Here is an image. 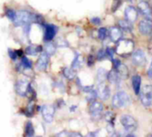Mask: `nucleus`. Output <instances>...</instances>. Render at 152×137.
<instances>
[{
  "instance_id": "7c9ffc66",
  "label": "nucleus",
  "mask_w": 152,
  "mask_h": 137,
  "mask_svg": "<svg viewBox=\"0 0 152 137\" xmlns=\"http://www.w3.org/2000/svg\"><path fill=\"white\" fill-rule=\"evenodd\" d=\"M4 13H5V16H6L11 21L13 22V21L15 20V17H16V12H15L13 9L6 8L5 11H4Z\"/></svg>"
},
{
  "instance_id": "cd10ccee",
  "label": "nucleus",
  "mask_w": 152,
  "mask_h": 137,
  "mask_svg": "<svg viewBox=\"0 0 152 137\" xmlns=\"http://www.w3.org/2000/svg\"><path fill=\"white\" fill-rule=\"evenodd\" d=\"M118 72V75L120 77V78H126L127 76H128V69L126 68V65H123L121 64L118 69H117Z\"/></svg>"
},
{
  "instance_id": "6e6552de",
  "label": "nucleus",
  "mask_w": 152,
  "mask_h": 137,
  "mask_svg": "<svg viewBox=\"0 0 152 137\" xmlns=\"http://www.w3.org/2000/svg\"><path fill=\"white\" fill-rule=\"evenodd\" d=\"M29 81L28 79H18L15 82L14 85V89H15V93L20 96V97H26L27 96V92H28V87L29 85Z\"/></svg>"
},
{
  "instance_id": "b1692460",
  "label": "nucleus",
  "mask_w": 152,
  "mask_h": 137,
  "mask_svg": "<svg viewBox=\"0 0 152 137\" xmlns=\"http://www.w3.org/2000/svg\"><path fill=\"white\" fill-rule=\"evenodd\" d=\"M107 76H108V71L105 69H99L96 73V80L98 84L100 83H104L105 80H107Z\"/></svg>"
},
{
  "instance_id": "ddd939ff",
  "label": "nucleus",
  "mask_w": 152,
  "mask_h": 137,
  "mask_svg": "<svg viewBox=\"0 0 152 137\" xmlns=\"http://www.w3.org/2000/svg\"><path fill=\"white\" fill-rule=\"evenodd\" d=\"M138 29L141 34L148 36L152 33V21L151 19H143L139 22Z\"/></svg>"
},
{
  "instance_id": "393cba45",
  "label": "nucleus",
  "mask_w": 152,
  "mask_h": 137,
  "mask_svg": "<svg viewBox=\"0 0 152 137\" xmlns=\"http://www.w3.org/2000/svg\"><path fill=\"white\" fill-rule=\"evenodd\" d=\"M35 135V129H34V126L32 124V122L30 120L27 121L25 124V127H24V136L27 137L34 136Z\"/></svg>"
},
{
  "instance_id": "c9c22d12",
  "label": "nucleus",
  "mask_w": 152,
  "mask_h": 137,
  "mask_svg": "<svg viewBox=\"0 0 152 137\" xmlns=\"http://www.w3.org/2000/svg\"><path fill=\"white\" fill-rule=\"evenodd\" d=\"M105 50H106V56L108 58H110V60H112L114 58V53H116V51H114L113 48H110V47H108Z\"/></svg>"
},
{
  "instance_id": "09e8293b",
  "label": "nucleus",
  "mask_w": 152,
  "mask_h": 137,
  "mask_svg": "<svg viewBox=\"0 0 152 137\" xmlns=\"http://www.w3.org/2000/svg\"><path fill=\"white\" fill-rule=\"evenodd\" d=\"M77 105L71 106V107H70V109H69V111H72V112H73V111H75L77 110Z\"/></svg>"
},
{
  "instance_id": "20e7f679",
  "label": "nucleus",
  "mask_w": 152,
  "mask_h": 137,
  "mask_svg": "<svg viewBox=\"0 0 152 137\" xmlns=\"http://www.w3.org/2000/svg\"><path fill=\"white\" fill-rule=\"evenodd\" d=\"M140 100L144 107L150 108L152 106V85H146L141 89Z\"/></svg>"
},
{
  "instance_id": "4c0bfd02",
  "label": "nucleus",
  "mask_w": 152,
  "mask_h": 137,
  "mask_svg": "<svg viewBox=\"0 0 152 137\" xmlns=\"http://www.w3.org/2000/svg\"><path fill=\"white\" fill-rule=\"evenodd\" d=\"M94 62H95L94 56L93 54H89L88 57H87V66L88 67H92L94 64Z\"/></svg>"
},
{
  "instance_id": "72a5a7b5",
  "label": "nucleus",
  "mask_w": 152,
  "mask_h": 137,
  "mask_svg": "<svg viewBox=\"0 0 152 137\" xmlns=\"http://www.w3.org/2000/svg\"><path fill=\"white\" fill-rule=\"evenodd\" d=\"M106 57H107V56H106V50H105V49L102 48V49H100V50L97 52L96 59H97L98 61H102V60L105 59Z\"/></svg>"
},
{
  "instance_id": "9d476101",
  "label": "nucleus",
  "mask_w": 152,
  "mask_h": 137,
  "mask_svg": "<svg viewBox=\"0 0 152 137\" xmlns=\"http://www.w3.org/2000/svg\"><path fill=\"white\" fill-rule=\"evenodd\" d=\"M132 62L134 65L138 67H143L147 62V58L145 53L142 49H138L132 53Z\"/></svg>"
},
{
  "instance_id": "f8f14e48",
  "label": "nucleus",
  "mask_w": 152,
  "mask_h": 137,
  "mask_svg": "<svg viewBox=\"0 0 152 137\" xmlns=\"http://www.w3.org/2000/svg\"><path fill=\"white\" fill-rule=\"evenodd\" d=\"M137 10L144 18L152 19V7L147 1H141L138 4Z\"/></svg>"
},
{
  "instance_id": "c756f323",
  "label": "nucleus",
  "mask_w": 152,
  "mask_h": 137,
  "mask_svg": "<svg viewBox=\"0 0 152 137\" xmlns=\"http://www.w3.org/2000/svg\"><path fill=\"white\" fill-rule=\"evenodd\" d=\"M97 97H98L97 91L94 90V89H93L92 91H90V92L88 93V95L86 96V101H87L89 103H94V101H96Z\"/></svg>"
},
{
  "instance_id": "f257e3e1",
  "label": "nucleus",
  "mask_w": 152,
  "mask_h": 137,
  "mask_svg": "<svg viewBox=\"0 0 152 137\" xmlns=\"http://www.w3.org/2000/svg\"><path fill=\"white\" fill-rule=\"evenodd\" d=\"M134 50V41L126 38H121L117 42L116 46V53L122 57L130 56Z\"/></svg>"
},
{
  "instance_id": "2eb2a0df",
  "label": "nucleus",
  "mask_w": 152,
  "mask_h": 137,
  "mask_svg": "<svg viewBox=\"0 0 152 137\" xmlns=\"http://www.w3.org/2000/svg\"><path fill=\"white\" fill-rule=\"evenodd\" d=\"M125 18L131 22H134L138 18V10L133 5L127 6L125 10Z\"/></svg>"
},
{
  "instance_id": "a18cd8bd",
  "label": "nucleus",
  "mask_w": 152,
  "mask_h": 137,
  "mask_svg": "<svg viewBox=\"0 0 152 137\" xmlns=\"http://www.w3.org/2000/svg\"><path fill=\"white\" fill-rule=\"evenodd\" d=\"M148 76H149V78L152 79V61H151V66H150V68H149V70H148Z\"/></svg>"
},
{
  "instance_id": "2f4dec72",
  "label": "nucleus",
  "mask_w": 152,
  "mask_h": 137,
  "mask_svg": "<svg viewBox=\"0 0 152 137\" xmlns=\"http://www.w3.org/2000/svg\"><path fill=\"white\" fill-rule=\"evenodd\" d=\"M33 22H35L37 24H39V25H42V26L45 23L44 16L39 14V13H34L33 14Z\"/></svg>"
},
{
  "instance_id": "39448f33",
  "label": "nucleus",
  "mask_w": 152,
  "mask_h": 137,
  "mask_svg": "<svg viewBox=\"0 0 152 137\" xmlns=\"http://www.w3.org/2000/svg\"><path fill=\"white\" fill-rule=\"evenodd\" d=\"M120 123L126 132H134L138 127V123L136 119L130 115H122L120 118Z\"/></svg>"
},
{
  "instance_id": "4be33fe9",
  "label": "nucleus",
  "mask_w": 152,
  "mask_h": 137,
  "mask_svg": "<svg viewBox=\"0 0 152 137\" xmlns=\"http://www.w3.org/2000/svg\"><path fill=\"white\" fill-rule=\"evenodd\" d=\"M56 49H57V46L55 44L52 43V41L50 42H45V45L44 46V51L49 55V56H52L55 53H56Z\"/></svg>"
},
{
  "instance_id": "9b49d317",
  "label": "nucleus",
  "mask_w": 152,
  "mask_h": 137,
  "mask_svg": "<svg viewBox=\"0 0 152 137\" xmlns=\"http://www.w3.org/2000/svg\"><path fill=\"white\" fill-rule=\"evenodd\" d=\"M103 111V105L102 103L94 101V103H90L89 106V113L92 116L93 119H99L102 116V113Z\"/></svg>"
},
{
  "instance_id": "37998d69",
  "label": "nucleus",
  "mask_w": 152,
  "mask_h": 137,
  "mask_svg": "<svg viewBox=\"0 0 152 137\" xmlns=\"http://www.w3.org/2000/svg\"><path fill=\"white\" fill-rule=\"evenodd\" d=\"M84 92H86V93H89L90 91H92L93 89H94V86H82V88H81Z\"/></svg>"
},
{
  "instance_id": "f03ea898",
  "label": "nucleus",
  "mask_w": 152,
  "mask_h": 137,
  "mask_svg": "<svg viewBox=\"0 0 152 137\" xmlns=\"http://www.w3.org/2000/svg\"><path fill=\"white\" fill-rule=\"evenodd\" d=\"M33 14L31 12L26 10H20L16 12L15 20L13 21V25L15 27H23L27 24H31L33 22Z\"/></svg>"
},
{
  "instance_id": "79ce46f5",
  "label": "nucleus",
  "mask_w": 152,
  "mask_h": 137,
  "mask_svg": "<svg viewBox=\"0 0 152 137\" xmlns=\"http://www.w3.org/2000/svg\"><path fill=\"white\" fill-rule=\"evenodd\" d=\"M56 104H57V108L58 109H61L62 106H64L65 105V103H64V101L62 100V99H59V100H57L56 101Z\"/></svg>"
},
{
  "instance_id": "7ed1b4c3",
  "label": "nucleus",
  "mask_w": 152,
  "mask_h": 137,
  "mask_svg": "<svg viewBox=\"0 0 152 137\" xmlns=\"http://www.w3.org/2000/svg\"><path fill=\"white\" fill-rule=\"evenodd\" d=\"M131 104V98L127 93L124 91H119L116 93L112 98V106L116 109H120L127 107Z\"/></svg>"
},
{
  "instance_id": "f3484780",
  "label": "nucleus",
  "mask_w": 152,
  "mask_h": 137,
  "mask_svg": "<svg viewBox=\"0 0 152 137\" xmlns=\"http://www.w3.org/2000/svg\"><path fill=\"white\" fill-rule=\"evenodd\" d=\"M44 50V47L42 45H28L25 50H24V53L28 55H30V56H36L37 53H42Z\"/></svg>"
},
{
  "instance_id": "49530a36",
  "label": "nucleus",
  "mask_w": 152,
  "mask_h": 137,
  "mask_svg": "<svg viewBox=\"0 0 152 137\" xmlns=\"http://www.w3.org/2000/svg\"><path fill=\"white\" fill-rule=\"evenodd\" d=\"M16 52H17V54H18V56H19V57H21V56H23L24 51H23L22 49H19V50H16Z\"/></svg>"
},
{
  "instance_id": "473e14b6",
  "label": "nucleus",
  "mask_w": 152,
  "mask_h": 137,
  "mask_svg": "<svg viewBox=\"0 0 152 137\" xmlns=\"http://www.w3.org/2000/svg\"><path fill=\"white\" fill-rule=\"evenodd\" d=\"M104 119L105 120L109 123V124H112L114 123V119H115V114L112 112V111H107L105 114H104Z\"/></svg>"
},
{
  "instance_id": "423d86ee",
  "label": "nucleus",
  "mask_w": 152,
  "mask_h": 137,
  "mask_svg": "<svg viewBox=\"0 0 152 137\" xmlns=\"http://www.w3.org/2000/svg\"><path fill=\"white\" fill-rule=\"evenodd\" d=\"M56 111V107L53 104H45L41 107V114L44 120L50 124L54 119V114Z\"/></svg>"
},
{
  "instance_id": "a211bd4d",
  "label": "nucleus",
  "mask_w": 152,
  "mask_h": 137,
  "mask_svg": "<svg viewBox=\"0 0 152 137\" xmlns=\"http://www.w3.org/2000/svg\"><path fill=\"white\" fill-rule=\"evenodd\" d=\"M132 86L134 92L136 95H140L141 89H142V78L140 75H134L132 77Z\"/></svg>"
},
{
  "instance_id": "0eeeda50",
  "label": "nucleus",
  "mask_w": 152,
  "mask_h": 137,
  "mask_svg": "<svg viewBox=\"0 0 152 137\" xmlns=\"http://www.w3.org/2000/svg\"><path fill=\"white\" fill-rule=\"evenodd\" d=\"M45 28V32H44V37L43 40L45 42H50L53 41V38L55 37L57 32H58V27L53 25V24H46L45 23L43 25Z\"/></svg>"
},
{
  "instance_id": "58836bf2",
  "label": "nucleus",
  "mask_w": 152,
  "mask_h": 137,
  "mask_svg": "<svg viewBox=\"0 0 152 137\" xmlns=\"http://www.w3.org/2000/svg\"><path fill=\"white\" fill-rule=\"evenodd\" d=\"M91 23L95 25V26H98V25H101L102 23V20L99 18V17H94L91 19Z\"/></svg>"
},
{
  "instance_id": "ea45409f",
  "label": "nucleus",
  "mask_w": 152,
  "mask_h": 137,
  "mask_svg": "<svg viewBox=\"0 0 152 137\" xmlns=\"http://www.w3.org/2000/svg\"><path fill=\"white\" fill-rule=\"evenodd\" d=\"M120 5H121V0H114L113 5H112V11L115 12Z\"/></svg>"
},
{
  "instance_id": "a878e982",
  "label": "nucleus",
  "mask_w": 152,
  "mask_h": 137,
  "mask_svg": "<svg viewBox=\"0 0 152 137\" xmlns=\"http://www.w3.org/2000/svg\"><path fill=\"white\" fill-rule=\"evenodd\" d=\"M81 63H82V57H81V55L79 53H76L75 58L73 59V61L71 62V68L74 69V70H77V69L80 68Z\"/></svg>"
},
{
  "instance_id": "dca6fc26",
  "label": "nucleus",
  "mask_w": 152,
  "mask_h": 137,
  "mask_svg": "<svg viewBox=\"0 0 152 137\" xmlns=\"http://www.w3.org/2000/svg\"><path fill=\"white\" fill-rule=\"evenodd\" d=\"M109 35L110 37L111 38L112 41L114 42H118V40H120L122 38L123 33H122V29L118 27H111L109 30Z\"/></svg>"
},
{
  "instance_id": "bb28decb",
  "label": "nucleus",
  "mask_w": 152,
  "mask_h": 137,
  "mask_svg": "<svg viewBox=\"0 0 152 137\" xmlns=\"http://www.w3.org/2000/svg\"><path fill=\"white\" fill-rule=\"evenodd\" d=\"M20 65L21 68L25 69V70H31L32 69V62L26 56H21L20 57Z\"/></svg>"
},
{
  "instance_id": "f704fd0d",
  "label": "nucleus",
  "mask_w": 152,
  "mask_h": 137,
  "mask_svg": "<svg viewBox=\"0 0 152 137\" xmlns=\"http://www.w3.org/2000/svg\"><path fill=\"white\" fill-rule=\"evenodd\" d=\"M8 55H9V57H10V59L12 60V61H13V62H15L17 59H18V54H17V52H16V50H13V49H11V48H9L8 49Z\"/></svg>"
},
{
  "instance_id": "e433bc0d",
  "label": "nucleus",
  "mask_w": 152,
  "mask_h": 137,
  "mask_svg": "<svg viewBox=\"0 0 152 137\" xmlns=\"http://www.w3.org/2000/svg\"><path fill=\"white\" fill-rule=\"evenodd\" d=\"M55 45H56V46H61V47H63V46H69V45H68V43L65 42V40H64L62 37H59V38L57 39Z\"/></svg>"
},
{
  "instance_id": "6ab92c4d",
  "label": "nucleus",
  "mask_w": 152,
  "mask_h": 137,
  "mask_svg": "<svg viewBox=\"0 0 152 137\" xmlns=\"http://www.w3.org/2000/svg\"><path fill=\"white\" fill-rule=\"evenodd\" d=\"M35 111H36V105H35L34 102L29 101L28 106L26 108H24L23 110H21L20 112L22 113L25 117L32 118L34 116V114H35Z\"/></svg>"
},
{
  "instance_id": "1a4fd4ad",
  "label": "nucleus",
  "mask_w": 152,
  "mask_h": 137,
  "mask_svg": "<svg viewBox=\"0 0 152 137\" xmlns=\"http://www.w3.org/2000/svg\"><path fill=\"white\" fill-rule=\"evenodd\" d=\"M49 62H50V56L45 51H43L42 53H40V55L37 61V63H36L37 70L41 72L45 71L48 69Z\"/></svg>"
},
{
  "instance_id": "4468645a",
  "label": "nucleus",
  "mask_w": 152,
  "mask_h": 137,
  "mask_svg": "<svg viewBox=\"0 0 152 137\" xmlns=\"http://www.w3.org/2000/svg\"><path fill=\"white\" fill-rule=\"evenodd\" d=\"M96 91H97V94H98V97L101 100H102V101L108 100L109 97H110V89L104 83L98 84V86H97Z\"/></svg>"
},
{
  "instance_id": "c03bdc74",
  "label": "nucleus",
  "mask_w": 152,
  "mask_h": 137,
  "mask_svg": "<svg viewBox=\"0 0 152 137\" xmlns=\"http://www.w3.org/2000/svg\"><path fill=\"white\" fill-rule=\"evenodd\" d=\"M57 87H58L60 90H61V91H64L65 85H64V83H63L62 81H59V82H58V84H57Z\"/></svg>"
},
{
  "instance_id": "5701e85b",
  "label": "nucleus",
  "mask_w": 152,
  "mask_h": 137,
  "mask_svg": "<svg viewBox=\"0 0 152 137\" xmlns=\"http://www.w3.org/2000/svg\"><path fill=\"white\" fill-rule=\"evenodd\" d=\"M118 26L122 30L131 32L133 31V22L127 21V20H120L118 21Z\"/></svg>"
},
{
  "instance_id": "a19ab883",
  "label": "nucleus",
  "mask_w": 152,
  "mask_h": 137,
  "mask_svg": "<svg viewBox=\"0 0 152 137\" xmlns=\"http://www.w3.org/2000/svg\"><path fill=\"white\" fill-rule=\"evenodd\" d=\"M112 63H113V66H114V69H118L120 65H121V62L119 61V60H118V59H115V58H113L112 60Z\"/></svg>"
},
{
  "instance_id": "412c9836",
  "label": "nucleus",
  "mask_w": 152,
  "mask_h": 137,
  "mask_svg": "<svg viewBox=\"0 0 152 137\" xmlns=\"http://www.w3.org/2000/svg\"><path fill=\"white\" fill-rule=\"evenodd\" d=\"M107 79L109 80V82H110L111 84H116L118 83V81L120 79V77L118 75V72L116 69L113 68V70H111L110 72H108V76H107Z\"/></svg>"
},
{
  "instance_id": "c85d7f7f",
  "label": "nucleus",
  "mask_w": 152,
  "mask_h": 137,
  "mask_svg": "<svg viewBox=\"0 0 152 137\" xmlns=\"http://www.w3.org/2000/svg\"><path fill=\"white\" fill-rule=\"evenodd\" d=\"M108 35H109V30L106 28L102 27V28L99 29V30H98V37H99L100 40H102V41L105 40L107 38Z\"/></svg>"
},
{
  "instance_id": "de8ad7c7",
  "label": "nucleus",
  "mask_w": 152,
  "mask_h": 137,
  "mask_svg": "<svg viewBox=\"0 0 152 137\" xmlns=\"http://www.w3.org/2000/svg\"><path fill=\"white\" fill-rule=\"evenodd\" d=\"M68 136H82V135L81 134H79V133H69L68 134Z\"/></svg>"
},
{
  "instance_id": "aec40b11",
  "label": "nucleus",
  "mask_w": 152,
  "mask_h": 137,
  "mask_svg": "<svg viewBox=\"0 0 152 137\" xmlns=\"http://www.w3.org/2000/svg\"><path fill=\"white\" fill-rule=\"evenodd\" d=\"M62 75L64 76V78L69 81L73 80L76 78V71L74 69L72 68H69V67H64L62 69Z\"/></svg>"
}]
</instances>
